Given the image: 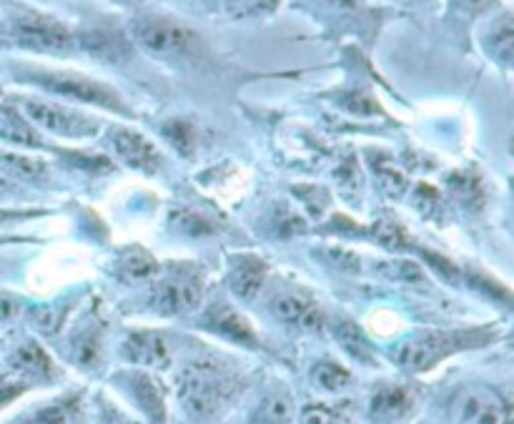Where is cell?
I'll return each instance as SVG.
<instances>
[{"label": "cell", "instance_id": "obj_1", "mask_svg": "<svg viewBox=\"0 0 514 424\" xmlns=\"http://www.w3.org/2000/svg\"><path fill=\"white\" fill-rule=\"evenodd\" d=\"M234 397V379L214 362H194L181 372L179 399L191 419H209Z\"/></svg>", "mask_w": 514, "mask_h": 424}, {"label": "cell", "instance_id": "obj_2", "mask_svg": "<svg viewBox=\"0 0 514 424\" xmlns=\"http://www.w3.org/2000/svg\"><path fill=\"white\" fill-rule=\"evenodd\" d=\"M477 344V334L457 332V334H422V337H409L392 349V359L407 372H427L429 367L447 357L449 352L472 347Z\"/></svg>", "mask_w": 514, "mask_h": 424}, {"label": "cell", "instance_id": "obj_3", "mask_svg": "<svg viewBox=\"0 0 514 424\" xmlns=\"http://www.w3.org/2000/svg\"><path fill=\"white\" fill-rule=\"evenodd\" d=\"M13 41L28 51L68 53L76 48V38L61 21L41 13H23L11 26Z\"/></svg>", "mask_w": 514, "mask_h": 424}, {"label": "cell", "instance_id": "obj_4", "mask_svg": "<svg viewBox=\"0 0 514 424\" xmlns=\"http://www.w3.org/2000/svg\"><path fill=\"white\" fill-rule=\"evenodd\" d=\"M452 424H507V404L487 384H467L449 402Z\"/></svg>", "mask_w": 514, "mask_h": 424}, {"label": "cell", "instance_id": "obj_5", "mask_svg": "<svg viewBox=\"0 0 514 424\" xmlns=\"http://www.w3.org/2000/svg\"><path fill=\"white\" fill-rule=\"evenodd\" d=\"M33 81L41 88H46L48 93H56V96L91 103V106H101L116 113H128L126 103L121 101V96L113 88L91 81V78L81 76V73H38V76H33Z\"/></svg>", "mask_w": 514, "mask_h": 424}, {"label": "cell", "instance_id": "obj_6", "mask_svg": "<svg viewBox=\"0 0 514 424\" xmlns=\"http://www.w3.org/2000/svg\"><path fill=\"white\" fill-rule=\"evenodd\" d=\"M133 38L153 56H179L194 43V33L168 18H138L133 21Z\"/></svg>", "mask_w": 514, "mask_h": 424}, {"label": "cell", "instance_id": "obj_7", "mask_svg": "<svg viewBox=\"0 0 514 424\" xmlns=\"http://www.w3.org/2000/svg\"><path fill=\"white\" fill-rule=\"evenodd\" d=\"M23 108L33 123L63 138H88L98 133V121L66 106H58V103L31 98V101H23Z\"/></svg>", "mask_w": 514, "mask_h": 424}, {"label": "cell", "instance_id": "obj_8", "mask_svg": "<svg viewBox=\"0 0 514 424\" xmlns=\"http://www.w3.org/2000/svg\"><path fill=\"white\" fill-rule=\"evenodd\" d=\"M111 149L116 151L123 164L141 171V174H153L161 166V154H158L156 146L143 133L131 131V128H113Z\"/></svg>", "mask_w": 514, "mask_h": 424}, {"label": "cell", "instance_id": "obj_9", "mask_svg": "<svg viewBox=\"0 0 514 424\" xmlns=\"http://www.w3.org/2000/svg\"><path fill=\"white\" fill-rule=\"evenodd\" d=\"M201 284L194 276H171L158 287L156 309L163 314H186L199 304Z\"/></svg>", "mask_w": 514, "mask_h": 424}, {"label": "cell", "instance_id": "obj_10", "mask_svg": "<svg viewBox=\"0 0 514 424\" xmlns=\"http://www.w3.org/2000/svg\"><path fill=\"white\" fill-rule=\"evenodd\" d=\"M266 274H269V266H266V261L259 259V256H251V254L236 256L229 274L231 292H234L239 299H244V302H249V299H254L256 294L261 292Z\"/></svg>", "mask_w": 514, "mask_h": 424}, {"label": "cell", "instance_id": "obj_11", "mask_svg": "<svg viewBox=\"0 0 514 424\" xmlns=\"http://www.w3.org/2000/svg\"><path fill=\"white\" fill-rule=\"evenodd\" d=\"M123 357L143 367L163 369L168 367V347L158 334L136 332L123 342Z\"/></svg>", "mask_w": 514, "mask_h": 424}, {"label": "cell", "instance_id": "obj_12", "mask_svg": "<svg viewBox=\"0 0 514 424\" xmlns=\"http://www.w3.org/2000/svg\"><path fill=\"white\" fill-rule=\"evenodd\" d=\"M271 312L276 314V319L284 324H291V327L301 329H321V312L306 299L296 297V294H281V297L274 299L271 304Z\"/></svg>", "mask_w": 514, "mask_h": 424}, {"label": "cell", "instance_id": "obj_13", "mask_svg": "<svg viewBox=\"0 0 514 424\" xmlns=\"http://www.w3.org/2000/svg\"><path fill=\"white\" fill-rule=\"evenodd\" d=\"M81 46L86 48L91 56H96L98 61L106 63H121L131 56V46H128L126 38L116 31H88L81 36Z\"/></svg>", "mask_w": 514, "mask_h": 424}, {"label": "cell", "instance_id": "obj_14", "mask_svg": "<svg viewBox=\"0 0 514 424\" xmlns=\"http://www.w3.org/2000/svg\"><path fill=\"white\" fill-rule=\"evenodd\" d=\"M412 402L414 397L407 387H382L374 392L369 412H372V419L389 424L394 419L404 417L409 412V407H412Z\"/></svg>", "mask_w": 514, "mask_h": 424}, {"label": "cell", "instance_id": "obj_15", "mask_svg": "<svg viewBox=\"0 0 514 424\" xmlns=\"http://www.w3.org/2000/svg\"><path fill=\"white\" fill-rule=\"evenodd\" d=\"M209 317V327L214 329V332L224 334V337L234 339V342L239 344H249V347L256 344V332L251 329V324L231 307H224V304H221V307L211 309Z\"/></svg>", "mask_w": 514, "mask_h": 424}, {"label": "cell", "instance_id": "obj_16", "mask_svg": "<svg viewBox=\"0 0 514 424\" xmlns=\"http://www.w3.org/2000/svg\"><path fill=\"white\" fill-rule=\"evenodd\" d=\"M0 138L8 144L28 146V149L41 146V136L36 133V128L16 111H0Z\"/></svg>", "mask_w": 514, "mask_h": 424}, {"label": "cell", "instance_id": "obj_17", "mask_svg": "<svg viewBox=\"0 0 514 424\" xmlns=\"http://www.w3.org/2000/svg\"><path fill=\"white\" fill-rule=\"evenodd\" d=\"M131 387H133V394H136L138 404H141V407L146 409L153 419L161 422L163 414H166V409H163V392H161V387H158L156 379H151L148 374H133Z\"/></svg>", "mask_w": 514, "mask_h": 424}, {"label": "cell", "instance_id": "obj_18", "mask_svg": "<svg viewBox=\"0 0 514 424\" xmlns=\"http://www.w3.org/2000/svg\"><path fill=\"white\" fill-rule=\"evenodd\" d=\"M336 339L354 359L359 362H374V349L369 344L367 334L357 327L354 322H339L336 324Z\"/></svg>", "mask_w": 514, "mask_h": 424}, {"label": "cell", "instance_id": "obj_19", "mask_svg": "<svg viewBox=\"0 0 514 424\" xmlns=\"http://www.w3.org/2000/svg\"><path fill=\"white\" fill-rule=\"evenodd\" d=\"M254 424H294V407L286 394H271L259 404Z\"/></svg>", "mask_w": 514, "mask_h": 424}, {"label": "cell", "instance_id": "obj_20", "mask_svg": "<svg viewBox=\"0 0 514 424\" xmlns=\"http://www.w3.org/2000/svg\"><path fill=\"white\" fill-rule=\"evenodd\" d=\"M13 364H16L21 372L33 374V377H51L53 374V364L51 359H48V354L33 342L18 349L16 357H13Z\"/></svg>", "mask_w": 514, "mask_h": 424}, {"label": "cell", "instance_id": "obj_21", "mask_svg": "<svg viewBox=\"0 0 514 424\" xmlns=\"http://www.w3.org/2000/svg\"><path fill=\"white\" fill-rule=\"evenodd\" d=\"M311 377L326 392H341L352 384V374L336 362H319L314 369H311Z\"/></svg>", "mask_w": 514, "mask_h": 424}, {"label": "cell", "instance_id": "obj_22", "mask_svg": "<svg viewBox=\"0 0 514 424\" xmlns=\"http://www.w3.org/2000/svg\"><path fill=\"white\" fill-rule=\"evenodd\" d=\"M449 189L457 196L462 204H467L469 209H477L484 201V189L482 181L477 174H452L449 176Z\"/></svg>", "mask_w": 514, "mask_h": 424}, {"label": "cell", "instance_id": "obj_23", "mask_svg": "<svg viewBox=\"0 0 514 424\" xmlns=\"http://www.w3.org/2000/svg\"><path fill=\"white\" fill-rule=\"evenodd\" d=\"M0 169H6L13 176H21V179H43L46 176L43 161L18 154H0Z\"/></svg>", "mask_w": 514, "mask_h": 424}, {"label": "cell", "instance_id": "obj_24", "mask_svg": "<svg viewBox=\"0 0 514 424\" xmlns=\"http://www.w3.org/2000/svg\"><path fill=\"white\" fill-rule=\"evenodd\" d=\"M76 402L73 399H63V402H53L33 412V417L26 424H71L76 417Z\"/></svg>", "mask_w": 514, "mask_h": 424}, {"label": "cell", "instance_id": "obj_25", "mask_svg": "<svg viewBox=\"0 0 514 424\" xmlns=\"http://www.w3.org/2000/svg\"><path fill=\"white\" fill-rule=\"evenodd\" d=\"M163 136H166L168 141L174 144V149L179 151V154L189 156L191 151H194L196 131L189 121H184V118H174V121H168L166 126H163Z\"/></svg>", "mask_w": 514, "mask_h": 424}, {"label": "cell", "instance_id": "obj_26", "mask_svg": "<svg viewBox=\"0 0 514 424\" xmlns=\"http://www.w3.org/2000/svg\"><path fill=\"white\" fill-rule=\"evenodd\" d=\"M377 271L382 276H387V279L404 281V284H419V281H424V271L419 269L414 261H404V259L382 261V264H377Z\"/></svg>", "mask_w": 514, "mask_h": 424}, {"label": "cell", "instance_id": "obj_27", "mask_svg": "<svg viewBox=\"0 0 514 424\" xmlns=\"http://www.w3.org/2000/svg\"><path fill=\"white\" fill-rule=\"evenodd\" d=\"M171 226H174L176 231H181V234H186V236L211 234L209 221H206L204 216L194 214V211H186V209L171 211Z\"/></svg>", "mask_w": 514, "mask_h": 424}, {"label": "cell", "instance_id": "obj_28", "mask_svg": "<svg viewBox=\"0 0 514 424\" xmlns=\"http://www.w3.org/2000/svg\"><path fill=\"white\" fill-rule=\"evenodd\" d=\"M372 234L379 244L387 246V249H392V251H402L409 246L407 231H404L399 224H394V221H379V224L374 226Z\"/></svg>", "mask_w": 514, "mask_h": 424}, {"label": "cell", "instance_id": "obj_29", "mask_svg": "<svg viewBox=\"0 0 514 424\" xmlns=\"http://www.w3.org/2000/svg\"><path fill=\"white\" fill-rule=\"evenodd\" d=\"M492 51L494 56L502 58L504 63H509V58H512V21H509V16L499 18L497 23H494L492 28Z\"/></svg>", "mask_w": 514, "mask_h": 424}, {"label": "cell", "instance_id": "obj_30", "mask_svg": "<svg viewBox=\"0 0 514 424\" xmlns=\"http://www.w3.org/2000/svg\"><path fill=\"white\" fill-rule=\"evenodd\" d=\"M98 354H101V339H98L96 332L81 334L73 344V357L83 367H93L98 362Z\"/></svg>", "mask_w": 514, "mask_h": 424}, {"label": "cell", "instance_id": "obj_31", "mask_svg": "<svg viewBox=\"0 0 514 424\" xmlns=\"http://www.w3.org/2000/svg\"><path fill=\"white\" fill-rule=\"evenodd\" d=\"M156 261L146 254V251H131L123 256V274L133 276V279H146V276L156 274Z\"/></svg>", "mask_w": 514, "mask_h": 424}, {"label": "cell", "instance_id": "obj_32", "mask_svg": "<svg viewBox=\"0 0 514 424\" xmlns=\"http://www.w3.org/2000/svg\"><path fill=\"white\" fill-rule=\"evenodd\" d=\"M377 176H379V186H382L389 196H399L404 189H407V179H404L402 171L394 169L392 164L379 166Z\"/></svg>", "mask_w": 514, "mask_h": 424}, {"label": "cell", "instance_id": "obj_33", "mask_svg": "<svg viewBox=\"0 0 514 424\" xmlns=\"http://www.w3.org/2000/svg\"><path fill=\"white\" fill-rule=\"evenodd\" d=\"M301 424H349L341 414L329 412L324 407H306L301 412Z\"/></svg>", "mask_w": 514, "mask_h": 424}, {"label": "cell", "instance_id": "obj_34", "mask_svg": "<svg viewBox=\"0 0 514 424\" xmlns=\"http://www.w3.org/2000/svg\"><path fill=\"white\" fill-rule=\"evenodd\" d=\"M417 206L419 211H422L424 216H434L442 211V199H439V194L434 189H429V186H419L417 189Z\"/></svg>", "mask_w": 514, "mask_h": 424}, {"label": "cell", "instance_id": "obj_35", "mask_svg": "<svg viewBox=\"0 0 514 424\" xmlns=\"http://www.w3.org/2000/svg\"><path fill=\"white\" fill-rule=\"evenodd\" d=\"M344 106L352 113H359V116H372L377 111V101L372 96H367V93H349L344 98Z\"/></svg>", "mask_w": 514, "mask_h": 424}, {"label": "cell", "instance_id": "obj_36", "mask_svg": "<svg viewBox=\"0 0 514 424\" xmlns=\"http://www.w3.org/2000/svg\"><path fill=\"white\" fill-rule=\"evenodd\" d=\"M339 184L347 186V189H354V186H359V171H357V166L352 164V161H347V164H344V169L339 171Z\"/></svg>", "mask_w": 514, "mask_h": 424}, {"label": "cell", "instance_id": "obj_37", "mask_svg": "<svg viewBox=\"0 0 514 424\" xmlns=\"http://www.w3.org/2000/svg\"><path fill=\"white\" fill-rule=\"evenodd\" d=\"M457 3L464 8V11L479 13V11H484V8L492 6L494 0H457Z\"/></svg>", "mask_w": 514, "mask_h": 424}, {"label": "cell", "instance_id": "obj_38", "mask_svg": "<svg viewBox=\"0 0 514 424\" xmlns=\"http://www.w3.org/2000/svg\"><path fill=\"white\" fill-rule=\"evenodd\" d=\"M13 314H16V302H13L11 297H3V294H0V322H3V319H11Z\"/></svg>", "mask_w": 514, "mask_h": 424}, {"label": "cell", "instance_id": "obj_39", "mask_svg": "<svg viewBox=\"0 0 514 424\" xmlns=\"http://www.w3.org/2000/svg\"><path fill=\"white\" fill-rule=\"evenodd\" d=\"M21 216H28V214H21V211H0V224L16 221V219H21Z\"/></svg>", "mask_w": 514, "mask_h": 424}, {"label": "cell", "instance_id": "obj_40", "mask_svg": "<svg viewBox=\"0 0 514 424\" xmlns=\"http://www.w3.org/2000/svg\"><path fill=\"white\" fill-rule=\"evenodd\" d=\"M326 3H331V6H339V8H354V6H359L362 0H326Z\"/></svg>", "mask_w": 514, "mask_h": 424}, {"label": "cell", "instance_id": "obj_41", "mask_svg": "<svg viewBox=\"0 0 514 424\" xmlns=\"http://www.w3.org/2000/svg\"><path fill=\"white\" fill-rule=\"evenodd\" d=\"M8 191H11V181L0 176V199H3V196H6Z\"/></svg>", "mask_w": 514, "mask_h": 424}]
</instances>
